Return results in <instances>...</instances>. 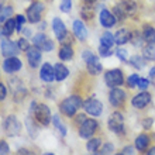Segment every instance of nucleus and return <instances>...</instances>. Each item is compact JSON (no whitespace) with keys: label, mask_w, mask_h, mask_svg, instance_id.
Masks as SVG:
<instances>
[{"label":"nucleus","mask_w":155,"mask_h":155,"mask_svg":"<svg viewBox=\"0 0 155 155\" xmlns=\"http://www.w3.org/2000/svg\"><path fill=\"white\" fill-rule=\"evenodd\" d=\"M113 14L118 21L126 20L127 17H133L137 14V3L135 0H120L114 7Z\"/></svg>","instance_id":"1"},{"label":"nucleus","mask_w":155,"mask_h":155,"mask_svg":"<svg viewBox=\"0 0 155 155\" xmlns=\"http://www.w3.org/2000/svg\"><path fill=\"white\" fill-rule=\"evenodd\" d=\"M81 107H83V102H82V99L79 96H75V94L69 96L68 99H65V100H62L59 103V110L66 117H74Z\"/></svg>","instance_id":"2"},{"label":"nucleus","mask_w":155,"mask_h":155,"mask_svg":"<svg viewBox=\"0 0 155 155\" xmlns=\"http://www.w3.org/2000/svg\"><path fill=\"white\" fill-rule=\"evenodd\" d=\"M30 113H31V114L35 117V120H37L40 124H42V126H48L49 123H51V120H52V116H51V111H49L48 106H45L42 103L37 104L35 102H33L31 103Z\"/></svg>","instance_id":"3"},{"label":"nucleus","mask_w":155,"mask_h":155,"mask_svg":"<svg viewBox=\"0 0 155 155\" xmlns=\"http://www.w3.org/2000/svg\"><path fill=\"white\" fill-rule=\"evenodd\" d=\"M97 130H99V123L96 121L94 118H86L85 121L78 127L79 137L83 138V140L90 138V137H92V135H93Z\"/></svg>","instance_id":"4"},{"label":"nucleus","mask_w":155,"mask_h":155,"mask_svg":"<svg viewBox=\"0 0 155 155\" xmlns=\"http://www.w3.org/2000/svg\"><path fill=\"white\" fill-rule=\"evenodd\" d=\"M107 127L109 130L116 133L118 135H123L126 133V128H124V117L120 111H114L113 114L109 117V121H107Z\"/></svg>","instance_id":"5"},{"label":"nucleus","mask_w":155,"mask_h":155,"mask_svg":"<svg viewBox=\"0 0 155 155\" xmlns=\"http://www.w3.org/2000/svg\"><path fill=\"white\" fill-rule=\"evenodd\" d=\"M3 130L8 137H16L21 133V124L16 116H7L3 121Z\"/></svg>","instance_id":"6"},{"label":"nucleus","mask_w":155,"mask_h":155,"mask_svg":"<svg viewBox=\"0 0 155 155\" xmlns=\"http://www.w3.org/2000/svg\"><path fill=\"white\" fill-rule=\"evenodd\" d=\"M104 82L109 87H117L124 83V74L121 69H110L104 74Z\"/></svg>","instance_id":"7"},{"label":"nucleus","mask_w":155,"mask_h":155,"mask_svg":"<svg viewBox=\"0 0 155 155\" xmlns=\"http://www.w3.org/2000/svg\"><path fill=\"white\" fill-rule=\"evenodd\" d=\"M127 99V93L123 89H120V86L117 87H111L110 93H109V102L113 107L118 109V107H123L124 103H126Z\"/></svg>","instance_id":"8"},{"label":"nucleus","mask_w":155,"mask_h":155,"mask_svg":"<svg viewBox=\"0 0 155 155\" xmlns=\"http://www.w3.org/2000/svg\"><path fill=\"white\" fill-rule=\"evenodd\" d=\"M83 109L87 114L93 116V117H99V116L103 113V104L100 100L94 97H90V99H86L83 102Z\"/></svg>","instance_id":"9"},{"label":"nucleus","mask_w":155,"mask_h":155,"mask_svg":"<svg viewBox=\"0 0 155 155\" xmlns=\"http://www.w3.org/2000/svg\"><path fill=\"white\" fill-rule=\"evenodd\" d=\"M151 100H152L151 93L147 92V90H141V93L135 94L134 97L131 99V106L134 107V109L141 110V109H145L151 103Z\"/></svg>","instance_id":"10"},{"label":"nucleus","mask_w":155,"mask_h":155,"mask_svg":"<svg viewBox=\"0 0 155 155\" xmlns=\"http://www.w3.org/2000/svg\"><path fill=\"white\" fill-rule=\"evenodd\" d=\"M44 3L41 2H34L28 8H27V20L30 23H38L41 20V16H42V12H44Z\"/></svg>","instance_id":"11"},{"label":"nucleus","mask_w":155,"mask_h":155,"mask_svg":"<svg viewBox=\"0 0 155 155\" xmlns=\"http://www.w3.org/2000/svg\"><path fill=\"white\" fill-rule=\"evenodd\" d=\"M21 66H23L21 61L16 57H8L3 61V69L6 74H14L21 69Z\"/></svg>","instance_id":"12"},{"label":"nucleus","mask_w":155,"mask_h":155,"mask_svg":"<svg viewBox=\"0 0 155 155\" xmlns=\"http://www.w3.org/2000/svg\"><path fill=\"white\" fill-rule=\"evenodd\" d=\"M99 21H100V24H102L104 28H110V27H113V25L116 24L117 18H116V16L113 14V12L107 10V8H103L102 12H100V14H99Z\"/></svg>","instance_id":"13"},{"label":"nucleus","mask_w":155,"mask_h":155,"mask_svg":"<svg viewBox=\"0 0 155 155\" xmlns=\"http://www.w3.org/2000/svg\"><path fill=\"white\" fill-rule=\"evenodd\" d=\"M20 48L16 42H13L10 40H3L2 41V54H3L4 58H8V57H16L18 54Z\"/></svg>","instance_id":"14"},{"label":"nucleus","mask_w":155,"mask_h":155,"mask_svg":"<svg viewBox=\"0 0 155 155\" xmlns=\"http://www.w3.org/2000/svg\"><path fill=\"white\" fill-rule=\"evenodd\" d=\"M25 52H27L28 65L31 66V68H37V66L40 65V62H41V57H42L40 48H38V47H30Z\"/></svg>","instance_id":"15"},{"label":"nucleus","mask_w":155,"mask_h":155,"mask_svg":"<svg viewBox=\"0 0 155 155\" xmlns=\"http://www.w3.org/2000/svg\"><path fill=\"white\" fill-rule=\"evenodd\" d=\"M52 30H54V34H55V37L58 38V41H62L64 38L66 37V27H65V23L61 20V18H58L55 17L52 20Z\"/></svg>","instance_id":"16"},{"label":"nucleus","mask_w":155,"mask_h":155,"mask_svg":"<svg viewBox=\"0 0 155 155\" xmlns=\"http://www.w3.org/2000/svg\"><path fill=\"white\" fill-rule=\"evenodd\" d=\"M72 28H74V34L76 35V38L79 41H85L86 38H87V30H86V27L82 20H75Z\"/></svg>","instance_id":"17"},{"label":"nucleus","mask_w":155,"mask_h":155,"mask_svg":"<svg viewBox=\"0 0 155 155\" xmlns=\"http://www.w3.org/2000/svg\"><path fill=\"white\" fill-rule=\"evenodd\" d=\"M86 68H87V72H89L90 75H93V76H96V75L103 72V65L100 64L97 57H94L93 59H90V61L86 62Z\"/></svg>","instance_id":"18"},{"label":"nucleus","mask_w":155,"mask_h":155,"mask_svg":"<svg viewBox=\"0 0 155 155\" xmlns=\"http://www.w3.org/2000/svg\"><path fill=\"white\" fill-rule=\"evenodd\" d=\"M40 78L44 82H48V83L55 79V72H54V68L51 64H44V65L41 66Z\"/></svg>","instance_id":"19"},{"label":"nucleus","mask_w":155,"mask_h":155,"mask_svg":"<svg viewBox=\"0 0 155 155\" xmlns=\"http://www.w3.org/2000/svg\"><path fill=\"white\" fill-rule=\"evenodd\" d=\"M130 40H131V31L128 28H120L114 34V41H116V44H118V47L127 44Z\"/></svg>","instance_id":"20"},{"label":"nucleus","mask_w":155,"mask_h":155,"mask_svg":"<svg viewBox=\"0 0 155 155\" xmlns=\"http://www.w3.org/2000/svg\"><path fill=\"white\" fill-rule=\"evenodd\" d=\"M143 37H144V41L148 42V44H155V27L151 24H144L143 25Z\"/></svg>","instance_id":"21"},{"label":"nucleus","mask_w":155,"mask_h":155,"mask_svg":"<svg viewBox=\"0 0 155 155\" xmlns=\"http://www.w3.org/2000/svg\"><path fill=\"white\" fill-rule=\"evenodd\" d=\"M150 143H151V137L148 134H140L137 138H135V148L138 150V151H145L148 148V145H150Z\"/></svg>","instance_id":"22"},{"label":"nucleus","mask_w":155,"mask_h":155,"mask_svg":"<svg viewBox=\"0 0 155 155\" xmlns=\"http://www.w3.org/2000/svg\"><path fill=\"white\" fill-rule=\"evenodd\" d=\"M54 72H55V79H57L58 82H62L69 75V69H68L64 64H57V65L54 66Z\"/></svg>","instance_id":"23"},{"label":"nucleus","mask_w":155,"mask_h":155,"mask_svg":"<svg viewBox=\"0 0 155 155\" xmlns=\"http://www.w3.org/2000/svg\"><path fill=\"white\" fill-rule=\"evenodd\" d=\"M81 16L83 20H92L94 16V7L93 3H86L81 7Z\"/></svg>","instance_id":"24"},{"label":"nucleus","mask_w":155,"mask_h":155,"mask_svg":"<svg viewBox=\"0 0 155 155\" xmlns=\"http://www.w3.org/2000/svg\"><path fill=\"white\" fill-rule=\"evenodd\" d=\"M143 48V57L145 61H155V44H145Z\"/></svg>","instance_id":"25"},{"label":"nucleus","mask_w":155,"mask_h":155,"mask_svg":"<svg viewBox=\"0 0 155 155\" xmlns=\"http://www.w3.org/2000/svg\"><path fill=\"white\" fill-rule=\"evenodd\" d=\"M74 57V49L71 47V44H64L59 49V58L62 61H69Z\"/></svg>","instance_id":"26"},{"label":"nucleus","mask_w":155,"mask_h":155,"mask_svg":"<svg viewBox=\"0 0 155 155\" xmlns=\"http://www.w3.org/2000/svg\"><path fill=\"white\" fill-rule=\"evenodd\" d=\"M100 145H102V138H92L87 141L86 147H87V151L92 152V154H97L99 150H100Z\"/></svg>","instance_id":"27"},{"label":"nucleus","mask_w":155,"mask_h":155,"mask_svg":"<svg viewBox=\"0 0 155 155\" xmlns=\"http://www.w3.org/2000/svg\"><path fill=\"white\" fill-rule=\"evenodd\" d=\"M128 62H130L131 66H134L135 69H143L144 66H145V61H144L143 55H133Z\"/></svg>","instance_id":"28"},{"label":"nucleus","mask_w":155,"mask_h":155,"mask_svg":"<svg viewBox=\"0 0 155 155\" xmlns=\"http://www.w3.org/2000/svg\"><path fill=\"white\" fill-rule=\"evenodd\" d=\"M114 35L111 33H109V31H104V33L102 34V37H100V44L106 45V47H113V44H114Z\"/></svg>","instance_id":"29"},{"label":"nucleus","mask_w":155,"mask_h":155,"mask_svg":"<svg viewBox=\"0 0 155 155\" xmlns=\"http://www.w3.org/2000/svg\"><path fill=\"white\" fill-rule=\"evenodd\" d=\"M13 16V7L12 6H3L0 7V23H6Z\"/></svg>","instance_id":"30"},{"label":"nucleus","mask_w":155,"mask_h":155,"mask_svg":"<svg viewBox=\"0 0 155 155\" xmlns=\"http://www.w3.org/2000/svg\"><path fill=\"white\" fill-rule=\"evenodd\" d=\"M16 30V20H13V18H8L3 25V35L8 37V35H12L13 31Z\"/></svg>","instance_id":"31"},{"label":"nucleus","mask_w":155,"mask_h":155,"mask_svg":"<svg viewBox=\"0 0 155 155\" xmlns=\"http://www.w3.org/2000/svg\"><path fill=\"white\" fill-rule=\"evenodd\" d=\"M52 124H54V127H55V128H57V130L59 131L62 135H66V133H68L66 126H65V124H62L61 118H59V116H58V114L52 116Z\"/></svg>","instance_id":"32"},{"label":"nucleus","mask_w":155,"mask_h":155,"mask_svg":"<svg viewBox=\"0 0 155 155\" xmlns=\"http://www.w3.org/2000/svg\"><path fill=\"white\" fill-rule=\"evenodd\" d=\"M130 41L135 45V47H143V42H144L143 33H141V31H133V33H131V40Z\"/></svg>","instance_id":"33"},{"label":"nucleus","mask_w":155,"mask_h":155,"mask_svg":"<svg viewBox=\"0 0 155 155\" xmlns=\"http://www.w3.org/2000/svg\"><path fill=\"white\" fill-rule=\"evenodd\" d=\"M47 35L45 34H37V35H34V38H33V42H34V45L35 47H38V48H42V45L47 42Z\"/></svg>","instance_id":"34"},{"label":"nucleus","mask_w":155,"mask_h":155,"mask_svg":"<svg viewBox=\"0 0 155 155\" xmlns=\"http://www.w3.org/2000/svg\"><path fill=\"white\" fill-rule=\"evenodd\" d=\"M116 55H117V58L120 59V61H123V62L128 61V52H127V49L118 47V48L116 49Z\"/></svg>","instance_id":"35"},{"label":"nucleus","mask_w":155,"mask_h":155,"mask_svg":"<svg viewBox=\"0 0 155 155\" xmlns=\"http://www.w3.org/2000/svg\"><path fill=\"white\" fill-rule=\"evenodd\" d=\"M138 81H140V76L138 75H135V74H133L128 79H127V86L130 87V89H134V87H137V83H138Z\"/></svg>","instance_id":"36"},{"label":"nucleus","mask_w":155,"mask_h":155,"mask_svg":"<svg viewBox=\"0 0 155 155\" xmlns=\"http://www.w3.org/2000/svg\"><path fill=\"white\" fill-rule=\"evenodd\" d=\"M113 151H114V145H113L111 143H106L100 150H99V154L107 155V154H111Z\"/></svg>","instance_id":"37"},{"label":"nucleus","mask_w":155,"mask_h":155,"mask_svg":"<svg viewBox=\"0 0 155 155\" xmlns=\"http://www.w3.org/2000/svg\"><path fill=\"white\" fill-rule=\"evenodd\" d=\"M59 8H61V12H64V13H69L71 8H72V0H61Z\"/></svg>","instance_id":"38"},{"label":"nucleus","mask_w":155,"mask_h":155,"mask_svg":"<svg viewBox=\"0 0 155 155\" xmlns=\"http://www.w3.org/2000/svg\"><path fill=\"white\" fill-rule=\"evenodd\" d=\"M99 54H100L103 58H107V57H110L113 52H111L110 47H106V45L100 44V47H99Z\"/></svg>","instance_id":"39"},{"label":"nucleus","mask_w":155,"mask_h":155,"mask_svg":"<svg viewBox=\"0 0 155 155\" xmlns=\"http://www.w3.org/2000/svg\"><path fill=\"white\" fill-rule=\"evenodd\" d=\"M25 124H27V128H28V133H31V135H33V137H35V135H37V127L34 126V123H33V120H31V118H27V120H25Z\"/></svg>","instance_id":"40"},{"label":"nucleus","mask_w":155,"mask_h":155,"mask_svg":"<svg viewBox=\"0 0 155 155\" xmlns=\"http://www.w3.org/2000/svg\"><path fill=\"white\" fill-rule=\"evenodd\" d=\"M17 45H18L20 51H27V49L30 48V42L27 41V38H20L18 42H17Z\"/></svg>","instance_id":"41"},{"label":"nucleus","mask_w":155,"mask_h":155,"mask_svg":"<svg viewBox=\"0 0 155 155\" xmlns=\"http://www.w3.org/2000/svg\"><path fill=\"white\" fill-rule=\"evenodd\" d=\"M150 83H151V82L148 81V79H145V78H140L138 83H137V87H140L141 90H147V87L150 86Z\"/></svg>","instance_id":"42"},{"label":"nucleus","mask_w":155,"mask_h":155,"mask_svg":"<svg viewBox=\"0 0 155 155\" xmlns=\"http://www.w3.org/2000/svg\"><path fill=\"white\" fill-rule=\"evenodd\" d=\"M24 21H25V18L21 14H18L17 16V18H16V30L20 33V31H23V24H24Z\"/></svg>","instance_id":"43"},{"label":"nucleus","mask_w":155,"mask_h":155,"mask_svg":"<svg viewBox=\"0 0 155 155\" xmlns=\"http://www.w3.org/2000/svg\"><path fill=\"white\" fill-rule=\"evenodd\" d=\"M94 57H96V55H94V54L92 52V51H89V49H85V51L82 52V58H83L85 64H86L87 61H90V59H93Z\"/></svg>","instance_id":"44"},{"label":"nucleus","mask_w":155,"mask_h":155,"mask_svg":"<svg viewBox=\"0 0 155 155\" xmlns=\"http://www.w3.org/2000/svg\"><path fill=\"white\" fill-rule=\"evenodd\" d=\"M10 152V148H8L7 143L6 141H0V154L2 155H6Z\"/></svg>","instance_id":"45"},{"label":"nucleus","mask_w":155,"mask_h":155,"mask_svg":"<svg viewBox=\"0 0 155 155\" xmlns=\"http://www.w3.org/2000/svg\"><path fill=\"white\" fill-rule=\"evenodd\" d=\"M41 49H44V51H47V52H51V51L54 49V42L51 40H47V42L42 45V48Z\"/></svg>","instance_id":"46"},{"label":"nucleus","mask_w":155,"mask_h":155,"mask_svg":"<svg viewBox=\"0 0 155 155\" xmlns=\"http://www.w3.org/2000/svg\"><path fill=\"white\" fill-rule=\"evenodd\" d=\"M152 123H154V118L147 117L145 120H143V127L145 128V130H150V128H151V126H152Z\"/></svg>","instance_id":"47"},{"label":"nucleus","mask_w":155,"mask_h":155,"mask_svg":"<svg viewBox=\"0 0 155 155\" xmlns=\"http://www.w3.org/2000/svg\"><path fill=\"white\" fill-rule=\"evenodd\" d=\"M6 96H7V89H6V86H4L3 83H0V102L4 100Z\"/></svg>","instance_id":"48"},{"label":"nucleus","mask_w":155,"mask_h":155,"mask_svg":"<svg viewBox=\"0 0 155 155\" xmlns=\"http://www.w3.org/2000/svg\"><path fill=\"white\" fill-rule=\"evenodd\" d=\"M85 120H86V114H78V116H76V118H75V124H76V126L79 127V126L82 124V123L85 121Z\"/></svg>","instance_id":"49"},{"label":"nucleus","mask_w":155,"mask_h":155,"mask_svg":"<svg viewBox=\"0 0 155 155\" xmlns=\"http://www.w3.org/2000/svg\"><path fill=\"white\" fill-rule=\"evenodd\" d=\"M120 154H124V155H130V154H134V148L128 145V147H124L123 151H120Z\"/></svg>","instance_id":"50"},{"label":"nucleus","mask_w":155,"mask_h":155,"mask_svg":"<svg viewBox=\"0 0 155 155\" xmlns=\"http://www.w3.org/2000/svg\"><path fill=\"white\" fill-rule=\"evenodd\" d=\"M150 82H151V85L155 86V66L151 68V71H150Z\"/></svg>","instance_id":"51"},{"label":"nucleus","mask_w":155,"mask_h":155,"mask_svg":"<svg viewBox=\"0 0 155 155\" xmlns=\"http://www.w3.org/2000/svg\"><path fill=\"white\" fill-rule=\"evenodd\" d=\"M17 154H30L28 150H24V148H21V150H18L17 151Z\"/></svg>","instance_id":"52"},{"label":"nucleus","mask_w":155,"mask_h":155,"mask_svg":"<svg viewBox=\"0 0 155 155\" xmlns=\"http://www.w3.org/2000/svg\"><path fill=\"white\" fill-rule=\"evenodd\" d=\"M147 154H150V155H155V147L150 148V151H147Z\"/></svg>","instance_id":"53"},{"label":"nucleus","mask_w":155,"mask_h":155,"mask_svg":"<svg viewBox=\"0 0 155 155\" xmlns=\"http://www.w3.org/2000/svg\"><path fill=\"white\" fill-rule=\"evenodd\" d=\"M24 34L25 35H31V30H24Z\"/></svg>","instance_id":"54"},{"label":"nucleus","mask_w":155,"mask_h":155,"mask_svg":"<svg viewBox=\"0 0 155 155\" xmlns=\"http://www.w3.org/2000/svg\"><path fill=\"white\" fill-rule=\"evenodd\" d=\"M86 3H96V2H97V0H85Z\"/></svg>","instance_id":"55"},{"label":"nucleus","mask_w":155,"mask_h":155,"mask_svg":"<svg viewBox=\"0 0 155 155\" xmlns=\"http://www.w3.org/2000/svg\"><path fill=\"white\" fill-rule=\"evenodd\" d=\"M4 2H6V0H0V7H3V4H4Z\"/></svg>","instance_id":"56"}]
</instances>
